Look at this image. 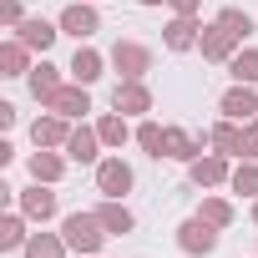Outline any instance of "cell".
I'll list each match as a JSON object with an SVG mask.
<instances>
[{
	"label": "cell",
	"instance_id": "obj_1",
	"mask_svg": "<svg viewBox=\"0 0 258 258\" xmlns=\"http://www.w3.org/2000/svg\"><path fill=\"white\" fill-rule=\"evenodd\" d=\"M61 238H66V248H76V253H96L101 248V238H106V228H101V218L96 213H71L66 223H61Z\"/></svg>",
	"mask_w": 258,
	"mask_h": 258
},
{
	"label": "cell",
	"instance_id": "obj_2",
	"mask_svg": "<svg viewBox=\"0 0 258 258\" xmlns=\"http://www.w3.org/2000/svg\"><path fill=\"white\" fill-rule=\"evenodd\" d=\"M111 66L121 71V81H142V76L152 71V51H147L142 41H116V46H111Z\"/></svg>",
	"mask_w": 258,
	"mask_h": 258
},
{
	"label": "cell",
	"instance_id": "obj_3",
	"mask_svg": "<svg viewBox=\"0 0 258 258\" xmlns=\"http://www.w3.org/2000/svg\"><path fill=\"white\" fill-rule=\"evenodd\" d=\"M198 51H203L208 61H233V56H238V36H233L223 21H213V26H203V41H198Z\"/></svg>",
	"mask_w": 258,
	"mask_h": 258
},
{
	"label": "cell",
	"instance_id": "obj_4",
	"mask_svg": "<svg viewBox=\"0 0 258 258\" xmlns=\"http://www.w3.org/2000/svg\"><path fill=\"white\" fill-rule=\"evenodd\" d=\"M177 248H182V253H213V248H218V228H213L208 218H187V223L177 228Z\"/></svg>",
	"mask_w": 258,
	"mask_h": 258
},
{
	"label": "cell",
	"instance_id": "obj_5",
	"mask_svg": "<svg viewBox=\"0 0 258 258\" xmlns=\"http://www.w3.org/2000/svg\"><path fill=\"white\" fill-rule=\"evenodd\" d=\"M96 192H106V198H126V192H132V167H126L121 157H106V162L96 167Z\"/></svg>",
	"mask_w": 258,
	"mask_h": 258
},
{
	"label": "cell",
	"instance_id": "obj_6",
	"mask_svg": "<svg viewBox=\"0 0 258 258\" xmlns=\"http://www.w3.org/2000/svg\"><path fill=\"white\" fill-rule=\"evenodd\" d=\"M46 111H61V116L71 121V116H86V111H91V96H86L81 81H76V86H56V91L46 96Z\"/></svg>",
	"mask_w": 258,
	"mask_h": 258
},
{
	"label": "cell",
	"instance_id": "obj_7",
	"mask_svg": "<svg viewBox=\"0 0 258 258\" xmlns=\"http://www.w3.org/2000/svg\"><path fill=\"white\" fill-rule=\"evenodd\" d=\"M223 116H228V121H253V116H258V96H253L248 81H233V86L223 91Z\"/></svg>",
	"mask_w": 258,
	"mask_h": 258
},
{
	"label": "cell",
	"instance_id": "obj_8",
	"mask_svg": "<svg viewBox=\"0 0 258 258\" xmlns=\"http://www.w3.org/2000/svg\"><path fill=\"white\" fill-rule=\"evenodd\" d=\"M111 106H116L121 116H142V111H152V91H147L142 81H116Z\"/></svg>",
	"mask_w": 258,
	"mask_h": 258
},
{
	"label": "cell",
	"instance_id": "obj_9",
	"mask_svg": "<svg viewBox=\"0 0 258 258\" xmlns=\"http://www.w3.org/2000/svg\"><path fill=\"white\" fill-rule=\"evenodd\" d=\"M96 6H91V0H76V6H66L61 11V31L66 36H76V41H86V36H96Z\"/></svg>",
	"mask_w": 258,
	"mask_h": 258
},
{
	"label": "cell",
	"instance_id": "obj_10",
	"mask_svg": "<svg viewBox=\"0 0 258 258\" xmlns=\"http://www.w3.org/2000/svg\"><path fill=\"white\" fill-rule=\"evenodd\" d=\"M66 137H71V126H66L61 111L36 116V126H31V142H36V147H66Z\"/></svg>",
	"mask_w": 258,
	"mask_h": 258
},
{
	"label": "cell",
	"instance_id": "obj_11",
	"mask_svg": "<svg viewBox=\"0 0 258 258\" xmlns=\"http://www.w3.org/2000/svg\"><path fill=\"white\" fill-rule=\"evenodd\" d=\"M187 167H192V182H198V187H218V182L233 177L223 152H208V157H198V162H187Z\"/></svg>",
	"mask_w": 258,
	"mask_h": 258
},
{
	"label": "cell",
	"instance_id": "obj_12",
	"mask_svg": "<svg viewBox=\"0 0 258 258\" xmlns=\"http://www.w3.org/2000/svg\"><path fill=\"white\" fill-rule=\"evenodd\" d=\"M198 41H203L198 16H172V21H167V46H172V51H192Z\"/></svg>",
	"mask_w": 258,
	"mask_h": 258
},
{
	"label": "cell",
	"instance_id": "obj_13",
	"mask_svg": "<svg viewBox=\"0 0 258 258\" xmlns=\"http://www.w3.org/2000/svg\"><path fill=\"white\" fill-rule=\"evenodd\" d=\"M56 36H61V31H56L51 21H41V16L21 21V31H16V41H26V46H31V51H41V56L51 51V41H56Z\"/></svg>",
	"mask_w": 258,
	"mask_h": 258
},
{
	"label": "cell",
	"instance_id": "obj_14",
	"mask_svg": "<svg viewBox=\"0 0 258 258\" xmlns=\"http://www.w3.org/2000/svg\"><path fill=\"white\" fill-rule=\"evenodd\" d=\"M96 147H101V132H96V126H76V132L66 137V157H71V162H96Z\"/></svg>",
	"mask_w": 258,
	"mask_h": 258
},
{
	"label": "cell",
	"instance_id": "obj_15",
	"mask_svg": "<svg viewBox=\"0 0 258 258\" xmlns=\"http://www.w3.org/2000/svg\"><path fill=\"white\" fill-rule=\"evenodd\" d=\"M21 213H26V218H36V223L56 218V192H46L41 182H36V187H26V192H21Z\"/></svg>",
	"mask_w": 258,
	"mask_h": 258
},
{
	"label": "cell",
	"instance_id": "obj_16",
	"mask_svg": "<svg viewBox=\"0 0 258 258\" xmlns=\"http://www.w3.org/2000/svg\"><path fill=\"white\" fill-rule=\"evenodd\" d=\"M96 218H101V228H106V233H132V223H137V218H132V208H126L121 198H106V203L96 208Z\"/></svg>",
	"mask_w": 258,
	"mask_h": 258
},
{
	"label": "cell",
	"instance_id": "obj_17",
	"mask_svg": "<svg viewBox=\"0 0 258 258\" xmlns=\"http://www.w3.org/2000/svg\"><path fill=\"white\" fill-rule=\"evenodd\" d=\"M208 142H213L223 157H243V126H238V121H218L213 132H208Z\"/></svg>",
	"mask_w": 258,
	"mask_h": 258
},
{
	"label": "cell",
	"instance_id": "obj_18",
	"mask_svg": "<svg viewBox=\"0 0 258 258\" xmlns=\"http://www.w3.org/2000/svg\"><path fill=\"white\" fill-rule=\"evenodd\" d=\"M162 157H172V162H198V142L182 132V126H167V137H162Z\"/></svg>",
	"mask_w": 258,
	"mask_h": 258
},
{
	"label": "cell",
	"instance_id": "obj_19",
	"mask_svg": "<svg viewBox=\"0 0 258 258\" xmlns=\"http://www.w3.org/2000/svg\"><path fill=\"white\" fill-rule=\"evenodd\" d=\"M26 41H6L0 46V76H31V61H26Z\"/></svg>",
	"mask_w": 258,
	"mask_h": 258
},
{
	"label": "cell",
	"instance_id": "obj_20",
	"mask_svg": "<svg viewBox=\"0 0 258 258\" xmlns=\"http://www.w3.org/2000/svg\"><path fill=\"white\" fill-rule=\"evenodd\" d=\"M71 76H76L81 86H91V81L101 76V51H91V46H76V56H71Z\"/></svg>",
	"mask_w": 258,
	"mask_h": 258
},
{
	"label": "cell",
	"instance_id": "obj_21",
	"mask_svg": "<svg viewBox=\"0 0 258 258\" xmlns=\"http://www.w3.org/2000/svg\"><path fill=\"white\" fill-rule=\"evenodd\" d=\"M96 132H101V142H106V147H121L126 137H132V126H126V116H121V111H106V116L96 121Z\"/></svg>",
	"mask_w": 258,
	"mask_h": 258
},
{
	"label": "cell",
	"instance_id": "obj_22",
	"mask_svg": "<svg viewBox=\"0 0 258 258\" xmlns=\"http://www.w3.org/2000/svg\"><path fill=\"white\" fill-rule=\"evenodd\" d=\"M61 172H66V162H61L56 152H36V157H31V177H36V182H61Z\"/></svg>",
	"mask_w": 258,
	"mask_h": 258
},
{
	"label": "cell",
	"instance_id": "obj_23",
	"mask_svg": "<svg viewBox=\"0 0 258 258\" xmlns=\"http://www.w3.org/2000/svg\"><path fill=\"white\" fill-rule=\"evenodd\" d=\"M228 71H233V81H248V86H258V51L248 46V51H238L233 61H228Z\"/></svg>",
	"mask_w": 258,
	"mask_h": 258
},
{
	"label": "cell",
	"instance_id": "obj_24",
	"mask_svg": "<svg viewBox=\"0 0 258 258\" xmlns=\"http://www.w3.org/2000/svg\"><path fill=\"white\" fill-rule=\"evenodd\" d=\"M61 253H66V238H56V233H36L26 243V258H61Z\"/></svg>",
	"mask_w": 258,
	"mask_h": 258
},
{
	"label": "cell",
	"instance_id": "obj_25",
	"mask_svg": "<svg viewBox=\"0 0 258 258\" xmlns=\"http://www.w3.org/2000/svg\"><path fill=\"white\" fill-rule=\"evenodd\" d=\"M228 182H233V192H243V198H258V167H253L248 157L233 167V177H228Z\"/></svg>",
	"mask_w": 258,
	"mask_h": 258
},
{
	"label": "cell",
	"instance_id": "obj_26",
	"mask_svg": "<svg viewBox=\"0 0 258 258\" xmlns=\"http://www.w3.org/2000/svg\"><path fill=\"white\" fill-rule=\"evenodd\" d=\"M56 86H61V81H56V66H46V61H41V66H31V91H36L41 101H46Z\"/></svg>",
	"mask_w": 258,
	"mask_h": 258
},
{
	"label": "cell",
	"instance_id": "obj_27",
	"mask_svg": "<svg viewBox=\"0 0 258 258\" xmlns=\"http://www.w3.org/2000/svg\"><path fill=\"white\" fill-rule=\"evenodd\" d=\"M26 243H31V238H26V223L11 213L6 223H0V248H26Z\"/></svg>",
	"mask_w": 258,
	"mask_h": 258
},
{
	"label": "cell",
	"instance_id": "obj_28",
	"mask_svg": "<svg viewBox=\"0 0 258 258\" xmlns=\"http://www.w3.org/2000/svg\"><path fill=\"white\" fill-rule=\"evenodd\" d=\"M162 137H167V126H157V121H142V126H137V142H142L152 157H162Z\"/></svg>",
	"mask_w": 258,
	"mask_h": 258
},
{
	"label": "cell",
	"instance_id": "obj_29",
	"mask_svg": "<svg viewBox=\"0 0 258 258\" xmlns=\"http://www.w3.org/2000/svg\"><path fill=\"white\" fill-rule=\"evenodd\" d=\"M198 218H208V223H213V228H228V223H233V208H228V203H223V198H208V203H203V213H198Z\"/></svg>",
	"mask_w": 258,
	"mask_h": 258
},
{
	"label": "cell",
	"instance_id": "obj_30",
	"mask_svg": "<svg viewBox=\"0 0 258 258\" xmlns=\"http://www.w3.org/2000/svg\"><path fill=\"white\" fill-rule=\"evenodd\" d=\"M218 21H223V26H228V31H233V36H238V41H243V36H248V31H253V21H248V16H243V11H233V6H228V11H223V16H218Z\"/></svg>",
	"mask_w": 258,
	"mask_h": 258
},
{
	"label": "cell",
	"instance_id": "obj_31",
	"mask_svg": "<svg viewBox=\"0 0 258 258\" xmlns=\"http://www.w3.org/2000/svg\"><path fill=\"white\" fill-rule=\"evenodd\" d=\"M253 152H258V116L243 121V157H253Z\"/></svg>",
	"mask_w": 258,
	"mask_h": 258
},
{
	"label": "cell",
	"instance_id": "obj_32",
	"mask_svg": "<svg viewBox=\"0 0 258 258\" xmlns=\"http://www.w3.org/2000/svg\"><path fill=\"white\" fill-rule=\"evenodd\" d=\"M167 6H172L177 16H198V11H203V0H167Z\"/></svg>",
	"mask_w": 258,
	"mask_h": 258
},
{
	"label": "cell",
	"instance_id": "obj_33",
	"mask_svg": "<svg viewBox=\"0 0 258 258\" xmlns=\"http://www.w3.org/2000/svg\"><path fill=\"white\" fill-rule=\"evenodd\" d=\"M0 21H6V26H21V6H16V0H6V6H0Z\"/></svg>",
	"mask_w": 258,
	"mask_h": 258
},
{
	"label": "cell",
	"instance_id": "obj_34",
	"mask_svg": "<svg viewBox=\"0 0 258 258\" xmlns=\"http://www.w3.org/2000/svg\"><path fill=\"white\" fill-rule=\"evenodd\" d=\"M142 6H162V0H142Z\"/></svg>",
	"mask_w": 258,
	"mask_h": 258
},
{
	"label": "cell",
	"instance_id": "obj_35",
	"mask_svg": "<svg viewBox=\"0 0 258 258\" xmlns=\"http://www.w3.org/2000/svg\"><path fill=\"white\" fill-rule=\"evenodd\" d=\"M253 223H258V203H253Z\"/></svg>",
	"mask_w": 258,
	"mask_h": 258
},
{
	"label": "cell",
	"instance_id": "obj_36",
	"mask_svg": "<svg viewBox=\"0 0 258 258\" xmlns=\"http://www.w3.org/2000/svg\"><path fill=\"white\" fill-rule=\"evenodd\" d=\"M91 258H96V253H91Z\"/></svg>",
	"mask_w": 258,
	"mask_h": 258
}]
</instances>
